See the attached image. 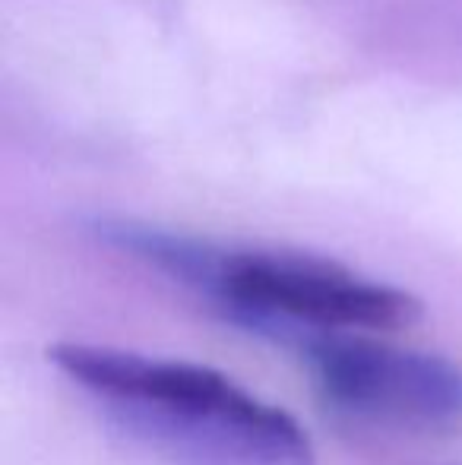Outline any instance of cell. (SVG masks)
I'll list each match as a JSON object with an SVG mask.
<instances>
[{"mask_svg": "<svg viewBox=\"0 0 462 465\" xmlns=\"http://www.w3.org/2000/svg\"><path fill=\"white\" fill-rule=\"evenodd\" d=\"M99 238L216 301L234 323L295 342L304 332H389L421 317V301L333 260L295 251L219 247L140 222H99Z\"/></svg>", "mask_w": 462, "mask_h": 465, "instance_id": "cell-2", "label": "cell"}, {"mask_svg": "<svg viewBox=\"0 0 462 465\" xmlns=\"http://www.w3.org/2000/svg\"><path fill=\"white\" fill-rule=\"evenodd\" d=\"M48 361L117 428L181 465H314L291 411L216 368L86 342H54Z\"/></svg>", "mask_w": 462, "mask_h": 465, "instance_id": "cell-1", "label": "cell"}, {"mask_svg": "<svg viewBox=\"0 0 462 465\" xmlns=\"http://www.w3.org/2000/svg\"><path fill=\"white\" fill-rule=\"evenodd\" d=\"M320 399L358 421L440 428L462 418V368L444 355L399 349L346 330L295 339Z\"/></svg>", "mask_w": 462, "mask_h": 465, "instance_id": "cell-3", "label": "cell"}]
</instances>
